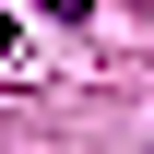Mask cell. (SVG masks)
<instances>
[{
    "label": "cell",
    "mask_w": 154,
    "mask_h": 154,
    "mask_svg": "<svg viewBox=\"0 0 154 154\" xmlns=\"http://www.w3.org/2000/svg\"><path fill=\"white\" fill-rule=\"evenodd\" d=\"M0 59H12V12H0Z\"/></svg>",
    "instance_id": "cell-1"
}]
</instances>
